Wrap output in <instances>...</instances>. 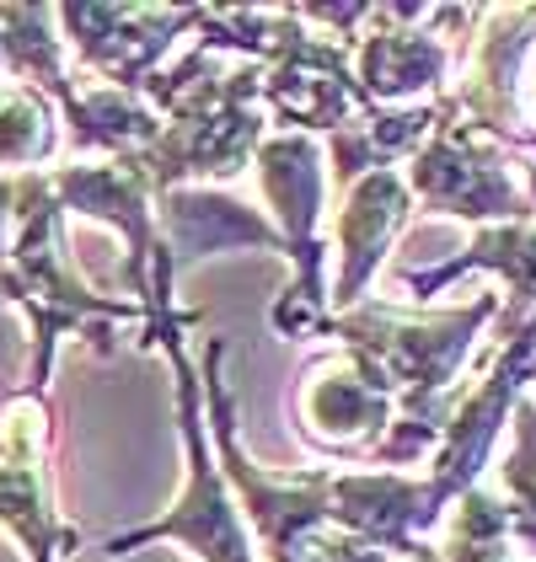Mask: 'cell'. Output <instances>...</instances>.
Wrapping results in <instances>:
<instances>
[{"mask_svg":"<svg viewBox=\"0 0 536 562\" xmlns=\"http://www.w3.org/2000/svg\"><path fill=\"white\" fill-rule=\"evenodd\" d=\"M398 424V407L359 375L349 359L316 364L306 386H295V429L306 434V445L333 456V461H359L370 467V456L381 450V439Z\"/></svg>","mask_w":536,"mask_h":562,"instance_id":"obj_12","label":"cell"},{"mask_svg":"<svg viewBox=\"0 0 536 562\" xmlns=\"http://www.w3.org/2000/svg\"><path fill=\"white\" fill-rule=\"evenodd\" d=\"M493 273L504 290V311L510 322L521 316H536V220H521V225H489V231H472V241L456 252V258L435 262V268H418V273H402V290L429 301L440 295L446 284H456L461 273Z\"/></svg>","mask_w":536,"mask_h":562,"instance_id":"obj_14","label":"cell"},{"mask_svg":"<svg viewBox=\"0 0 536 562\" xmlns=\"http://www.w3.org/2000/svg\"><path fill=\"white\" fill-rule=\"evenodd\" d=\"M65 204L54 199L48 172H22V204H16V236L0 273V305L22 311L27 322V370L22 391H48L54 353L65 338H81L91 353H113L119 327H139L145 311L124 295L91 290L87 273L70 258L65 241Z\"/></svg>","mask_w":536,"mask_h":562,"instance_id":"obj_2","label":"cell"},{"mask_svg":"<svg viewBox=\"0 0 536 562\" xmlns=\"http://www.w3.org/2000/svg\"><path fill=\"white\" fill-rule=\"evenodd\" d=\"M398 562H440V552H435V547H429V541H424V547H418V552H413V558H398Z\"/></svg>","mask_w":536,"mask_h":562,"instance_id":"obj_19","label":"cell"},{"mask_svg":"<svg viewBox=\"0 0 536 562\" xmlns=\"http://www.w3.org/2000/svg\"><path fill=\"white\" fill-rule=\"evenodd\" d=\"M499 311H504V295H478L456 311H402L387 301H365L322 322L316 338H333L359 375L398 407V424L370 456V467L402 472L435 456L467 386L461 370L483 327L499 322Z\"/></svg>","mask_w":536,"mask_h":562,"instance_id":"obj_1","label":"cell"},{"mask_svg":"<svg viewBox=\"0 0 536 562\" xmlns=\"http://www.w3.org/2000/svg\"><path fill=\"white\" fill-rule=\"evenodd\" d=\"M258 193L264 215L273 220L290 284L273 301V333L279 338H316L333 316V284H327V241H322V210H327V145L316 134H268L258 145Z\"/></svg>","mask_w":536,"mask_h":562,"instance_id":"obj_5","label":"cell"},{"mask_svg":"<svg viewBox=\"0 0 536 562\" xmlns=\"http://www.w3.org/2000/svg\"><path fill=\"white\" fill-rule=\"evenodd\" d=\"M402 172L413 188V204H424L429 215L467 220L478 231L536 220L532 188L526 177H515V150H504L499 139L456 119V102H450V119L429 134V145Z\"/></svg>","mask_w":536,"mask_h":562,"instance_id":"obj_8","label":"cell"},{"mask_svg":"<svg viewBox=\"0 0 536 562\" xmlns=\"http://www.w3.org/2000/svg\"><path fill=\"white\" fill-rule=\"evenodd\" d=\"M532 364H536V316H521V322L499 316V333H493L489 353H483L478 375L461 386V402H456L446 434H440V445L429 456V472H424L435 504L446 515L461 493L478 487V472L489 467L499 434L515 418L521 396L532 386Z\"/></svg>","mask_w":536,"mask_h":562,"instance_id":"obj_7","label":"cell"},{"mask_svg":"<svg viewBox=\"0 0 536 562\" xmlns=\"http://www.w3.org/2000/svg\"><path fill=\"white\" fill-rule=\"evenodd\" d=\"M59 413L48 391H11L0 402V530L27 562H65L81 552V525L59 509Z\"/></svg>","mask_w":536,"mask_h":562,"instance_id":"obj_6","label":"cell"},{"mask_svg":"<svg viewBox=\"0 0 536 562\" xmlns=\"http://www.w3.org/2000/svg\"><path fill=\"white\" fill-rule=\"evenodd\" d=\"M0 76H5V59H0Z\"/></svg>","mask_w":536,"mask_h":562,"instance_id":"obj_20","label":"cell"},{"mask_svg":"<svg viewBox=\"0 0 536 562\" xmlns=\"http://www.w3.org/2000/svg\"><path fill=\"white\" fill-rule=\"evenodd\" d=\"M156 353L172 364V391H178V434H182V487L178 498L156 519L113 530L102 541V558H130L145 547H182L199 562H258V541L247 530V515L225 482V467L210 439V407H204V375L199 359L188 353V333L156 344Z\"/></svg>","mask_w":536,"mask_h":562,"instance_id":"obj_4","label":"cell"},{"mask_svg":"<svg viewBox=\"0 0 536 562\" xmlns=\"http://www.w3.org/2000/svg\"><path fill=\"white\" fill-rule=\"evenodd\" d=\"M65 145V119L38 87L0 81V172H48Z\"/></svg>","mask_w":536,"mask_h":562,"instance_id":"obj_16","label":"cell"},{"mask_svg":"<svg viewBox=\"0 0 536 562\" xmlns=\"http://www.w3.org/2000/svg\"><path fill=\"white\" fill-rule=\"evenodd\" d=\"M139 97L161 113V139L134 156L156 199L172 188H225L231 177L253 172L258 145L268 139L258 65L242 59L236 70H221L215 54L188 48L182 59L161 65Z\"/></svg>","mask_w":536,"mask_h":562,"instance_id":"obj_3","label":"cell"},{"mask_svg":"<svg viewBox=\"0 0 536 562\" xmlns=\"http://www.w3.org/2000/svg\"><path fill=\"white\" fill-rule=\"evenodd\" d=\"M156 225H161V247L172 268L215 258V252H284L279 231L264 210H253L247 199L225 193V188H172L156 199Z\"/></svg>","mask_w":536,"mask_h":562,"instance_id":"obj_13","label":"cell"},{"mask_svg":"<svg viewBox=\"0 0 536 562\" xmlns=\"http://www.w3.org/2000/svg\"><path fill=\"white\" fill-rule=\"evenodd\" d=\"M440 562H532V558L510 536L504 498L472 487V493H461L450 504V530H446V547H440Z\"/></svg>","mask_w":536,"mask_h":562,"instance_id":"obj_17","label":"cell"},{"mask_svg":"<svg viewBox=\"0 0 536 562\" xmlns=\"http://www.w3.org/2000/svg\"><path fill=\"white\" fill-rule=\"evenodd\" d=\"M210 5H59V33L97 87L139 91L178 38L204 27Z\"/></svg>","mask_w":536,"mask_h":562,"instance_id":"obj_9","label":"cell"},{"mask_svg":"<svg viewBox=\"0 0 536 562\" xmlns=\"http://www.w3.org/2000/svg\"><path fill=\"white\" fill-rule=\"evenodd\" d=\"M532 381H536V364H532Z\"/></svg>","mask_w":536,"mask_h":562,"instance_id":"obj_21","label":"cell"},{"mask_svg":"<svg viewBox=\"0 0 536 562\" xmlns=\"http://www.w3.org/2000/svg\"><path fill=\"white\" fill-rule=\"evenodd\" d=\"M413 220V188L402 167L365 172L359 182L338 188L333 199V311H355L365 305L370 279L387 268V252L402 236V225Z\"/></svg>","mask_w":536,"mask_h":562,"instance_id":"obj_11","label":"cell"},{"mask_svg":"<svg viewBox=\"0 0 536 562\" xmlns=\"http://www.w3.org/2000/svg\"><path fill=\"white\" fill-rule=\"evenodd\" d=\"M16 204H22V177L0 172V273L11 258V236H16Z\"/></svg>","mask_w":536,"mask_h":562,"instance_id":"obj_18","label":"cell"},{"mask_svg":"<svg viewBox=\"0 0 536 562\" xmlns=\"http://www.w3.org/2000/svg\"><path fill=\"white\" fill-rule=\"evenodd\" d=\"M70 44L59 33V5H0V59L5 81L38 87L54 108L76 102V76H70Z\"/></svg>","mask_w":536,"mask_h":562,"instance_id":"obj_15","label":"cell"},{"mask_svg":"<svg viewBox=\"0 0 536 562\" xmlns=\"http://www.w3.org/2000/svg\"><path fill=\"white\" fill-rule=\"evenodd\" d=\"M54 199L65 215L108 225L124 241V301L150 311L156 301V252H161V225H156V188L134 161H70L48 167Z\"/></svg>","mask_w":536,"mask_h":562,"instance_id":"obj_10","label":"cell"}]
</instances>
